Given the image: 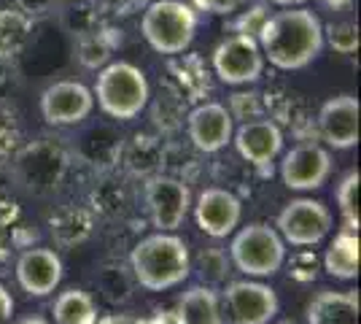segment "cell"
Returning a JSON list of instances; mask_svg holds the SVG:
<instances>
[{
  "label": "cell",
  "instance_id": "obj_11",
  "mask_svg": "<svg viewBox=\"0 0 361 324\" xmlns=\"http://www.w3.org/2000/svg\"><path fill=\"white\" fill-rule=\"evenodd\" d=\"M94 108V95L81 81H54L41 95V116L54 127L81 124Z\"/></svg>",
  "mask_w": 361,
  "mask_h": 324
},
{
  "label": "cell",
  "instance_id": "obj_29",
  "mask_svg": "<svg viewBox=\"0 0 361 324\" xmlns=\"http://www.w3.org/2000/svg\"><path fill=\"white\" fill-rule=\"evenodd\" d=\"M25 14H44L51 8V0H16Z\"/></svg>",
  "mask_w": 361,
  "mask_h": 324
},
{
  "label": "cell",
  "instance_id": "obj_5",
  "mask_svg": "<svg viewBox=\"0 0 361 324\" xmlns=\"http://www.w3.org/2000/svg\"><path fill=\"white\" fill-rule=\"evenodd\" d=\"M229 263L235 265L243 276H275L286 263V241L270 224L251 222L235 232V238L229 244Z\"/></svg>",
  "mask_w": 361,
  "mask_h": 324
},
{
  "label": "cell",
  "instance_id": "obj_12",
  "mask_svg": "<svg viewBox=\"0 0 361 324\" xmlns=\"http://www.w3.org/2000/svg\"><path fill=\"white\" fill-rule=\"evenodd\" d=\"M243 216V203L235 192L221 189V186H208L200 192L195 200V222L197 227L211 235L216 241H221L226 235L238 230Z\"/></svg>",
  "mask_w": 361,
  "mask_h": 324
},
{
  "label": "cell",
  "instance_id": "obj_28",
  "mask_svg": "<svg viewBox=\"0 0 361 324\" xmlns=\"http://www.w3.org/2000/svg\"><path fill=\"white\" fill-rule=\"evenodd\" d=\"M14 319V297L0 284V324H11Z\"/></svg>",
  "mask_w": 361,
  "mask_h": 324
},
{
  "label": "cell",
  "instance_id": "obj_23",
  "mask_svg": "<svg viewBox=\"0 0 361 324\" xmlns=\"http://www.w3.org/2000/svg\"><path fill=\"white\" fill-rule=\"evenodd\" d=\"M324 44H329L337 54H356L359 52V25L356 22H331L324 25Z\"/></svg>",
  "mask_w": 361,
  "mask_h": 324
},
{
  "label": "cell",
  "instance_id": "obj_22",
  "mask_svg": "<svg viewBox=\"0 0 361 324\" xmlns=\"http://www.w3.org/2000/svg\"><path fill=\"white\" fill-rule=\"evenodd\" d=\"M359 170H348L345 176L340 179V184H337V192H334L337 208H340V216H343V227L356 232H359Z\"/></svg>",
  "mask_w": 361,
  "mask_h": 324
},
{
  "label": "cell",
  "instance_id": "obj_13",
  "mask_svg": "<svg viewBox=\"0 0 361 324\" xmlns=\"http://www.w3.org/2000/svg\"><path fill=\"white\" fill-rule=\"evenodd\" d=\"M186 133H189V140L195 143V149L205 155H216L226 143H232L235 119L229 108L221 103H200L186 116Z\"/></svg>",
  "mask_w": 361,
  "mask_h": 324
},
{
  "label": "cell",
  "instance_id": "obj_3",
  "mask_svg": "<svg viewBox=\"0 0 361 324\" xmlns=\"http://www.w3.org/2000/svg\"><path fill=\"white\" fill-rule=\"evenodd\" d=\"M94 100L103 108V114L119 122H130L143 114V108L149 106V78L146 73L133 65V62H111L106 65L97 81H94Z\"/></svg>",
  "mask_w": 361,
  "mask_h": 324
},
{
  "label": "cell",
  "instance_id": "obj_16",
  "mask_svg": "<svg viewBox=\"0 0 361 324\" xmlns=\"http://www.w3.org/2000/svg\"><path fill=\"white\" fill-rule=\"evenodd\" d=\"M16 281L30 297L51 294L62 281V260L51 248H27L16 260Z\"/></svg>",
  "mask_w": 361,
  "mask_h": 324
},
{
  "label": "cell",
  "instance_id": "obj_6",
  "mask_svg": "<svg viewBox=\"0 0 361 324\" xmlns=\"http://www.w3.org/2000/svg\"><path fill=\"white\" fill-rule=\"evenodd\" d=\"M226 324H270L278 316L281 300L272 287L262 281H229L221 294Z\"/></svg>",
  "mask_w": 361,
  "mask_h": 324
},
{
  "label": "cell",
  "instance_id": "obj_25",
  "mask_svg": "<svg viewBox=\"0 0 361 324\" xmlns=\"http://www.w3.org/2000/svg\"><path fill=\"white\" fill-rule=\"evenodd\" d=\"M267 16H270V11H267V0H259V3H251V6L235 19L232 28H235L238 35H251V38H256L259 30H262V25L267 22Z\"/></svg>",
  "mask_w": 361,
  "mask_h": 324
},
{
  "label": "cell",
  "instance_id": "obj_33",
  "mask_svg": "<svg viewBox=\"0 0 361 324\" xmlns=\"http://www.w3.org/2000/svg\"><path fill=\"white\" fill-rule=\"evenodd\" d=\"M19 324H49L46 319H41V316H27V319H22Z\"/></svg>",
  "mask_w": 361,
  "mask_h": 324
},
{
  "label": "cell",
  "instance_id": "obj_32",
  "mask_svg": "<svg viewBox=\"0 0 361 324\" xmlns=\"http://www.w3.org/2000/svg\"><path fill=\"white\" fill-rule=\"evenodd\" d=\"M267 3H275V6H281V8H297L305 0H267Z\"/></svg>",
  "mask_w": 361,
  "mask_h": 324
},
{
  "label": "cell",
  "instance_id": "obj_20",
  "mask_svg": "<svg viewBox=\"0 0 361 324\" xmlns=\"http://www.w3.org/2000/svg\"><path fill=\"white\" fill-rule=\"evenodd\" d=\"M32 19L22 8H0V60H14L27 47Z\"/></svg>",
  "mask_w": 361,
  "mask_h": 324
},
{
  "label": "cell",
  "instance_id": "obj_30",
  "mask_svg": "<svg viewBox=\"0 0 361 324\" xmlns=\"http://www.w3.org/2000/svg\"><path fill=\"white\" fill-rule=\"evenodd\" d=\"M97 324H143V322H137L133 316H124V313H111V316L100 319Z\"/></svg>",
  "mask_w": 361,
  "mask_h": 324
},
{
  "label": "cell",
  "instance_id": "obj_9",
  "mask_svg": "<svg viewBox=\"0 0 361 324\" xmlns=\"http://www.w3.org/2000/svg\"><path fill=\"white\" fill-rule=\"evenodd\" d=\"M151 224L159 232H176L192 208V192L180 179L173 176H154L143 189Z\"/></svg>",
  "mask_w": 361,
  "mask_h": 324
},
{
  "label": "cell",
  "instance_id": "obj_19",
  "mask_svg": "<svg viewBox=\"0 0 361 324\" xmlns=\"http://www.w3.org/2000/svg\"><path fill=\"white\" fill-rule=\"evenodd\" d=\"M324 268L331 278L340 281H353L359 276V232L345 227L337 232L324 254Z\"/></svg>",
  "mask_w": 361,
  "mask_h": 324
},
{
  "label": "cell",
  "instance_id": "obj_7",
  "mask_svg": "<svg viewBox=\"0 0 361 324\" xmlns=\"http://www.w3.org/2000/svg\"><path fill=\"white\" fill-rule=\"evenodd\" d=\"M213 71L226 87L254 84L264 73V54L256 38L235 32L213 49Z\"/></svg>",
  "mask_w": 361,
  "mask_h": 324
},
{
  "label": "cell",
  "instance_id": "obj_34",
  "mask_svg": "<svg viewBox=\"0 0 361 324\" xmlns=\"http://www.w3.org/2000/svg\"><path fill=\"white\" fill-rule=\"evenodd\" d=\"M278 324H297V322H278Z\"/></svg>",
  "mask_w": 361,
  "mask_h": 324
},
{
  "label": "cell",
  "instance_id": "obj_1",
  "mask_svg": "<svg viewBox=\"0 0 361 324\" xmlns=\"http://www.w3.org/2000/svg\"><path fill=\"white\" fill-rule=\"evenodd\" d=\"M256 44L264 62L275 65L278 71H302L324 49V25L310 8H286L267 16Z\"/></svg>",
  "mask_w": 361,
  "mask_h": 324
},
{
  "label": "cell",
  "instance_id": "obj_21",
  "mask_svg": "<svg viewBox=\"0 0 361 324\" xmlns=\"http://www.w3.org/2000/svg\"><path fill=\"white\" fill-rule=\"evenodd\" d=\"M54 324H97V306L84 289H65L54 300Z\"/></svg>",
  "mask_w": 361,
  "mask_h": 324
},
{
  "label": "cell",
  "instance_id": "obj_17",
  "mask_svg": "<svg viewBox=\"0 0 361 324\" xmlns=\"http://www.w3.org/2000/svg\"><path fill=\"white\" fill-rule=\"evenodd\" d=\"M307 324H359V292H324L313 294V300L305 308Z\"/></svg>",
  "mask_w": 361,
  "mask_h": 324
},
{
  "label": "cell",
  "instance_id": "obj_27",
  "mask_svg": "<svg viewBox=\"0 0 361 324\" xmlns=\"http://www.w3.org/2000/svg\"><path fill=\"white\" fill-rule=\"evenodd\" d=\"M16 143V119L8 108H0V155L11 152Z\"/></svg>",
  "mask_w": 361,
  "mask_h": 324
},
{
  "label": "cell",
  "instance_id": "obj_2",
  "mask_svg": "<svg viewBox=\"0 0 361 324\" xmlns=\"http://www.w3.org/2000/svg\"><path fill=\"white\" fill-rule=\"evenodd\" d=\"M135 281L149 292H167L192 276V254L176 232H154L137 241L130 254Z\"/></svg>",
  "mask_w": 361,
  "mask_h": 324
},
{
  "label": "cell",
  "instance_id": "obj_26",
  "mask_svg": "<svg viewBox=\"0 0 361 324\" xmlns=\"http://www.w3.org/2000/svg\"><path fill=\"white\" fill-rule=\"evenodd\" d=\"M197 11H205V14L216 16H229L235 11H240L243 6H248V0H192Z\"/></svg>",
  "mask_w": 361,
  "mask_h": 324
},
{
  "label": "cell",
  "instance_id": "obj_14",
  "mask_svg": "<svg viewBox=\"0 0 361 324\" xmlns=\"http://www.w3.org/2000/svg\"><path fill=\"white\" fill-rule=\"evenodd\" d=\"M232 143L245 162L256 168H272V162L283 152V130L272 119H251L232 133Z\"/></svg>",
  "mask_w": 361,
  "mask_h": 324
},
{
  "label": "cell",
  "instance_id": "obj_8",
  "mask_svg": "<svg viewBox=\"0 0 361 324\" xmlns=\"http://www.w3.org/2000/svg\"><path fill=\"white\" fill-rule=\"evenodd\" d=\"M331 222L334 219H331L329 205L313 198H297L283 205L275 230L291 246H316L329 235Z\"/></svg>",
  "mask_w": 361,
  "mask_h": 324
},
{
  "label": "cell",
  "instance_id": "obj_4",
  "mask_svg": "<svg viewBox=\"0 0 361 324\" xmlns=\"http://www.w3.org/2000/svg\"><path fill=\"white\" fill-rule=\"evenodd\" d=\"M140 32L157 54H180L195 41L197 11L180 0H151L140 16Z\"/></svg>",
  "mask_w": 361,
  "mask_h": 324
},
{
  "label": "cell",
  "instance_id": "obj_15",
  "mask_svg": "<svg viewBox=\"0 0 361 324\" xmlns=\"http://www.w3.org/2000/svg\"><path fill=\"white\" fill-rule=\"evenodd\" d=\"M318 133L331 149H353L359 143V100L353 95L329 97L318 111Z\"/></svg>",
  "mask_w": 361,
  "mask_h": 324
},
{
  "label": "cell",
  "instance_id": "obj_31",
  "mask_svg": "<svg viewBox=\"0 0 361 324\" xmlns=\"http://www.w3.org/2000/svg\"><path fill=\"white\" fill-rule=\"evenodd\" d=\"M326 8H331V11H345V8H350L353 6V0H321Z\"/></svg>",
  "mask_w": 361,
  "mask_h": 324
},
{
  "label": "cell",
  "instance_id": "obj_24",
  "mask_svg": "<svg viewBox=\"0 0 361 324\" xmlns=\"http://www.w3.org/2000/svg\"><path fill=\"white\" fill-rule=\"evenodd\" d=\"M197 273L202 278V284H221L226 281L229 273V257H226L221 248H205L200 257H197Z\"/></svg>",
  "mask_w": 361,
  "mask_h": 324
},
{
  "label": "cell",
  "instance_id": "obj_18",
  "mask_svg": "<svg viewBox=\"0 0 361 324\" xmlns=\"http://www.w3.org/2000/svg\"><path fill=\"white\" fill-rule=\"evenodd\" d=\"M178 324H226L221 294L208 284H195L178 297Z\"/></svg>",
  "mask_w": 361,
  "mask_h": 324
},
{
  "label": "cell",
  "instance_id": "obj_10",
  "mask_svg": "<svg viewBox=\"0 0 361 324\" xmlns=\"http://www.w3.org/2000/svg\"><path fill=\"white\" fill-rule=\"evenodd\" d=\"M331 155L321 143H300L281 160V179L294 192H313L329 181Z\"/></svg>",
  "mask_w": 361,
  "mask_h": 324
},
{
  "label": "cell",
  "instance_id": "obj_35",
  "mask_svg": "<svg viewBox=\"0 0 361 324\" xmlns=\"http://www.w3.org/2000/svg\"><path fill=\"white\" fill-rule=\"evenodd\" d=\"M137 3H151V0H137Z\"/></svg>",
  "mask_w": 361,
  "mask_h": 324
}]
</instances>
